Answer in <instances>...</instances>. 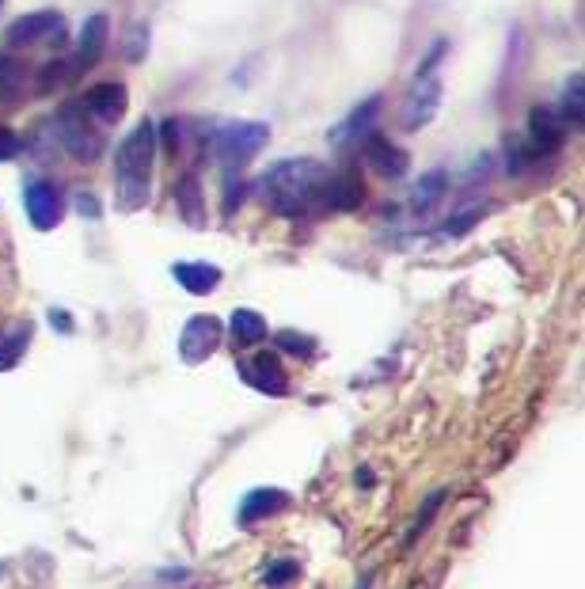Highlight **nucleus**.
Masks as SVG:
<instances>
[{
    "label": "nucleus",
    "mask_w": 585,
    "mask_h": 589,
    "mask_svg": "<svg viewBox=\"0 0 585 589\" xmlns=\"http://www.w3.org/2000/svg\"><path fill=\"white\" fill-rule=\"evenodd\" d=\"M327 180L331 172L315 160H282L259 180V198L289 221L320 217L327 213Z\"/></svg>",
    "instance_id": "obj_1"
},
{
    "label": "nucleus",
    "mask_w": 585,
    "mask_h": 589,
    "mask_svg": "<svg viewBox=\"0 0 585 589\" xmlns=\"http://www.w3.org/2000/svg\"><path fill=\"white\" fill-rule=\"evenodd\" d=\"M152 152H157V126L141 122L114 149V206L119 213H137L149 201Z\"/></svg>",
    "instance_id": "obj_2"
},
{
    "label": "nucleus",
    "mask_w": 585,
    "mask_h": 589,
    "mask_svg": "<svg viewBox=\"0 0 585 589\" xmlns=\"http://www.w3.org/2000/svg\"><path fill=\"white\" fill-rule=\"evenodd\" d=\"M445 58V42H434V50L422 58L419 76H414V88L403 103V130H422L437 114L441 103V81H437V61Z\"/></svg>",
    "instance_id": "obj_3"
},
{
    "label": "nucleus",
    "mask_w": 585,
    "mask_h": 589,
    "mask_svg": "<svg viewBox=\"0 0 585 589\" xmlns=\"http://www.w3.org/2000/svg\"><path fill=\"white\" fill-rule=\"evenodd\" d=\"M266 142H271L266 122H228L210 137V149L225 168H244L256 152L266 149Z\"/></svg>",
    "instance_id": "obj_4"
},
{
    "label": "nucleus",
    "mask_w": 585,
    "mask_h": 589,
    "mask_svg": "<svg viewBox=\"0 0 585 589\" xmlns=\"http://www.w3.org/2000/svg\"><path fill=\"white\" fill-rule=\"evenodd\" d=\"M58 137L76 160L91 164V160L103 152V134L88 122V111L80 103H65L58 114Z\"/></svg>",
    "instance_id": "obj_5"
},
{
    "label": "nucleus",
    "mask_w": 585,
    "mask_h": 589,
    "mask_svg": "<svg viewBox=\"0 0 585 589\" xmlns=\"http://www.w3.org/2000/svg\"><path fill=\"white\" fill-rule=\"evenodd\" d=\"M563 137H567V119L551 107H536L533 119H528V157L540 160L551 157V152L563 149Z\"/></svg>",
    "instance_id": "obj_6"
},
{
    "label": "nucleus",
    "mask_w": 585,
    "mask_h": 589,
    "mask_svg": "<svg viewBox=\"0 0 585 589\" xmlns=\"http://www.w3.org/2000/svg\"><path fill=\"white\" fill-rule=\"evenodd\" d=\"M217 346H221V320H213V316L187 320V328L179 335V354L187 366H202L206 358L217 354Z\"/></svg>",
    "instance_id": "obj_7"
},
{
    "label": "nucleus",
    "mask_w": 585,
    "mask_h": 589,
    "mask_svg": "<svg viewBox=\"0 0 585 589\" xmlns=\"http://www.w3.org/2000/svg\"><path fill=\"white\" fill-rule=\"evenodd\" d=\"M61 35H65V15L50 12V8H46V12L20 15V20H12L4 30L8 46H35L42 42V38H61Z\"/></svg>",
    "instance_id": "obj_8"
},
{
    "label": "nucleus",
    "mask_w": 585,
    "mask_h": 589,
    "mask_svg": "<svg viewBox=\"0 0 585 589\" xmlns=\"http://www.w3.org/2000/svg\"><path fill=\"white\" fill-rule=\"evenodd\" d=\"M292 506V494L282 491V487H256V491L244 494L240 502V525L244 529H251V525L259 521H271V517L286 514Z\"/></svg>",
    "instance_id": "obj_9"
},
{
    "label": "nucleus",
    "mask_w": 585,
    "mask_h": 589,
    "mask_svg": "<svg viewBox=\"0 0 585 589\" xmlns=\"http://www.w3.org/2000/svg\"><path fill=\"white\" fill-rule=\"evenodd\" d=\"M126 107H129L126 84H119V81L96 84V88L84 96V111H88L96 122H103V126H114V122H122Z\"/></svg>",
    "instance_id": "obj_10"
},
{
    "label": "nucleus",
    "mask_w": 585,
    "mask_h": 589,
    "mask_svg": "<svg viewBox=\"0 0 585 589\" xmlns=\"http://www.w3.org/2000/svg\"><path fill=\"white\" fill-rule=\"evenodd\" d=\"M23 206H27V217L38 232H50L53 224L61 221V195H58V187L46 183V180L27 183V191H23Z\"/></svg>",
    "instance_id": "obj_11"
},
{
    "label": "nucleus",
    "mask_w": 585,
    "mask_h": 589,
    "mask_svg": "<svg viewBox=\"0 0 585 589\" xmlns=\"http://www.w3.org/2000/svg\"><path fill=\"white\" fill-rule=\"evenodd\" d=\"M240 377L263 395H286L289 392V377H286V369H282V361L274 358V354H256L251 361H244Z\"/></svg>",
    "instance_id": "obj_12"
},
{
    "label": "nucleus",
    "mask_w": 585,
    "mask_h": 589,
    "mask_svg": "<svg viewBox=\"0 0 585 589\" xmlns=\"http://www.w3.org/2000/svg\"><path fill=\"white\" fill-rule=\"evenodd\" d=\"M107 35H111V23L107 15H91L80 30V46H76V61H73V73H88V69L99 65L107 50Z\"/></svg>",
    "instance_id": "obj_13"
},
{
    "label": "nucleus",
    "mask_w": 585,
    "mask_h": 589,
    "mask_svg": "<svg viewBox=\"0 0 585 589\" xmlns=\"http://www.w3.org/2000/svg\"><path fill=\"white\" fill-rule=\"evenodd\" d=\"M361 201H365V183H361L358 172H331L327 180V209H335V213H350V209H358Z\"/></svg>",
    "instance_id": "obj_14"
},
{
    "label": "nucleus",
    "mask_w": 585,
    "mask_h": 589,
    "mask_svg": "<svg viewBox=\"0 0 585 589\" xmlns=\"http://www.w3.org/2000/svg\"><path fill=\"white\" fill-rule=\"evenodd\" d=\"M175 282L183 285L187 293H195V297H210V293H217L221 285V267H213V262H175L172 267Z\"/></svg>",
    "instance_id": "obj_15"
},
{
    "label": "nucleus",
    "mask_w": 585,
    "mask_h": 589,
    "mask_svg": "<svg viewBox=\"0 0 585 589\" xmlns=\"http://www.w3.org/2000/svg\"><path fill=\"white\" fill-rule=\"evenodd\" d=\"M365 157H369V164H373L376 172L384 175V180H399V175H407V168H411L407 152L396 149L388 137H369V142H365Z\"/></svg>",
    "instance_id": "obj_16"
},
{
    "label": "nucleus",
    "mask_w": 585,
    "mask_h": 589,
    "mask_svg": "<svg viewBox=\"0 0 585 589\" xmlns=\"http://www.w3.org/2000/svg\"><path fill=\"white\" fill-rule=\"evenodd\" d=\"M376 114H381V96L365 99V103H361L358 111H353L350 119L343 122V126H335V130H331V145H350L353 137H365L369 130H373Z\"/></svg>",
    "instance_id": "obj_17"
},
{
    "label": "nucleus",
    "mask_w": 585,
    "mask_h": 589,
    "mask_svg": "<svg viewBox=\"0 0 585 589\" xmlns=\"http://www.w3.org/2000/svg\"><path fill=\"white\" fill-rule=\"evenodd\" d=\"M228 331H233L236 346H259L266 339V320L256 308H236L233 320H228Z\"/></svg>",
    "instance_id": "obj_18"
},
{
    "label": "nucleus",
    "mask_w": 585,
    "mask_h": 589,
    "mask_svg": "<svg viewBox=\"0 0 585 589\" xmlns=\"http://www.w3.org/2000/svg\"><path fill=\"white\" fill-rule=\"evenodd\" d=\"M27 346H30V323H8L0 331V373L15 369V361L27 354Z\"/></svg>",
    "instance_id": "obj_19"
},
{
    "label": "nucleus",
    "mask_w": 585,
    "mask_h": 589,
    "mask_svg": "<svg viewBox=\"0 0 585 589\" xmlns=\"http://www.w3.org/2000/svg\"><path fill=\"white\" fill-rule=\"evenodd\" d=\"M175 201H179L190 229H206V201H202V187H198L195 175H187V180L175 187Z\"/></svg>",
    "instance_id": "obj_20"
},
{
    "label": "nucleus",
    "mask_w": 585,
    "mask_h": 589,
    "mask_svg": "<svg viewBox=\"0 0 585 589\" xmlns=\"http://www.w3.org/2000/svg\"><path fill=\"white\" fill-rule=\"evenodd\" d=\"M297 578H300L297 560H271L263 567V586H271V589H286L289 582H297Z\"/></svg>",
    "instance_id": "obj_21"
},
{
    "label": "nucleus",
    "mask_w": 585,
    "mask_h": 589,
    "mask_svg": "<svg viewBox=\"0 0 585 589\" xmlns=\"http://www.w3.org/2000/svg\"><path fill=\"white\" fill-rule=\"evenodd\" d=\"M582 73H574L571 76V84H567V91H563V119H567V126H582Z\"/></svg>",
    "instance_id": "obj_22"
},
{
    "label": "nucleus",
    "mask_w": 585,
    "mask_h": 589,
    "mask_svg": "<svg viewBox=\"0 0 585 589\" xmlns=\"http://www.w3.org/2000/svg\"><path fill=\"white\" fill-rule=\"evenodd\" d=\"M445 191V172H430L419 180V191H414V209H430Z\"/></svg>",
    "instance_id": "obj_23"
},
{
    "label": "nucleus",
    "mask_w": 585,
    "mask_h": 589,
    "mask_svg": "<svg viewBox=\"0 0 585 589\" xmlns=\"http://www.w3.org/2000/svg\"><path fill=\"white\" fill-rule=\"evenodd\" d=\"M20 81H23L20 65H15L12 58H4V53H0V99H12L15 88H20Z\"/></svg>",
    "instance_id": "obj_24"
},
{
    "label": "nucleus",
    "mask_w": 585,
    "mask_h": 589,
    "mask_svg": "<svg viewBox=\"0 0 585 589\" xmlns=\"http://www.w3.org/2000/svg\"><path fill=\"white\" fill-rule=\"evenodd\" d=\"M278 346L282 351H289V354H300V358H312L315 354V343L308 335H297V331H282L278 335Z\"/></svg>",
    "instance_id": "obj_25"
},
{
    "label": "nucleus",
    "mask_w": 585,
    "mask_h": 589,
    "mask_svg": "<svg viewBox=\"0 0 585 589\" xmlns=\"http://www.w3.org/2000/svg\"><path fill=\"white\" fill-rule=\"evenodd\" d=\"M20 157V137L12 134L8 126H0V164H8V160Z\"/></svg>",
    "instance_id": "obj_26"
},
{
    "label": "nucleus",
    "mask_w": 585,
    "mask_h": 589,
    "mask_svg": "<svg viewBox=\"0 0 585 589\" xmlns=\"http://www.w3.org/2000/svg\"><path fill=\"white\" fill-rule=\"evenodd\" d=\"M240 198H244L240 183H233V175H228L225 180V213H233V206H240Z\"/></svg>",
    "instance_id": "obj_27"
},
{
    "label": "nucleus",
    "mask_w": 585,
    "mask_h": 589,
    "mask_svg": "<svg viewBox=\"0 0 585 589\" xmlns=\"http://www.w3.org/2000/svg\"><path fill=\"white\" fill-rule=\"evenodd\" d=\"M164 149H167V152L179 149V122H175V119L164 122Z\"/></svg>",
    "instance_id": "obj_28"
},
{
    "label": "nucleus",
    "mask_w": 585,
    "mask_h": 589,
    "mask_svg": "<svg viewBox=\"0 0 585 589\" xmlns=\"http://www.w3.org/2000/svg\"><path fill=\"white\" fill-rule=\"evenodd\" d=\"M76 209H80L84 217H99V201L91 195H76Z\"/></svg>",
    "instance_id": "obj_29"
},
{
    "label": "nucleus",
    "mask_w": 585,
    "mask_h": 589,
    "mask_svg": "<svg viewBox=\"0 0 585 589\" xmlns=\"http://www.w3.org/2000/svg\"><path fill=\"white\" fill-rule=\"evenodd\" d=\"M50 323H53V328H58V331H65V335H69V331H73V320H69L65 312H50Z\"/></svg>",
    "instance_id": "obj_30"
}]
</instances>
